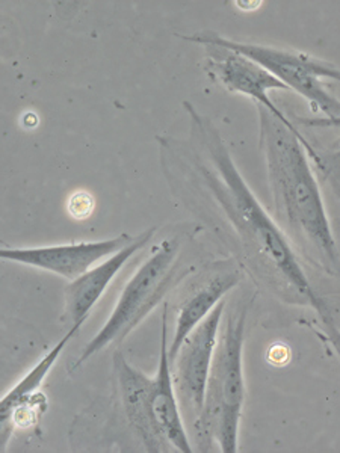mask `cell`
I'll return each instance as SVG.
<instances>
[{"label": "cell", "mask_w": 340, "mask_h": 453, "mask_svg": "<svg viewBox=\"0 0 340 453\" xmlns=\"http://www.w3.org/2000/svg\"><path fill=\"white\" fill-rule=\"evenodd\" d=\"M79 330H81V326H72L67 334L64 335L57 345L53 346L52 349L49 350L46 356L38 361V365L32 367L31 371L27 372V375L17 382L16 386L12 387L5 396L2 397V401H0L2 434L6 433L12 414L16 412L17 408H20L23 403L31 401L32 397H35L40 393V387L42 386V382L46 381L47 375L52 372L53 366L57 365V361L59 360V357L66 349V346L68 345V342L78 334Z\"/></svg>", "instance_id": "4fadbf2b"}, {"label": "cell", "mask_w": 340, "mask_h": 453, "mask_svg": "<svg viewBox=\"0 0 340 453\" xmlns=\"http://www.w3.org/2000/svg\"><path fill=\"white\" fill-rule=\"evenodd\" d=\"M151 411L160 433L168 440L175 452H196L192 448L189 433L186 429L181 402L175 393L173 381V367L170 361V345H168V305L162 310V326H160L159 366L151 381L150 392Z\"/></svg>", "instance_id": "8fae6325"}, {"label": "cell", "mask_w": 340, "mask_h": 453, "mask_svg": "<svg viewBox=\"0 0 340 453\" xmlns=\"http://www.w3.org/2000/svg\"><path fill=\"white\" fill-rule=\"evenodd\" d=\"M185 42L201 46L222 47L251 59L309 102L314 112L324 113V119H340V100L327 88L324 81L340 82V68L307 53L284 50L277 47L239 42L217 32H196L182 36Z\"/></svg>", "instance_id": "5b68a950"}, {"label": "cell", "mask_w": 340, "mask_h": 453, "mask_svg": "<svg viewBox=\"0 0 340 453\" xmlns=\"http://www.w3.org/2000/svg\"><path fill=\"white\" fill-rule=\"evenodd\" d=\"M299 124H303L305 127H320V129H325V127H331V129H340V119H297ZM328 164L331 165L340 166V138L336 141V149L331 155Z\"/></svg>", "instance_id": "9a60e30c"}, {"label": "cell", "mask_w": 340, "mask_h": 453, "mask_svg": "<svg viewBox=\"0 0 340 453\" xmlns=\"http://www.w3.org/2000/svg\"><path fill=\"white\" fill-rule=\"evenodd\" d=\"M206 73L213 82L222 85L228 93L243 94L245 97L251 98L258 106L267 109L282 123L297 129L295 124L269 97V91L288 88L256 62L222 47L209 46Z\"/></svg>", "instance_id": "9c48e42d"}, {"label": "cell", "mask_w": 340, "mask_h": 453, "mask_svg": "<svg viewBox=\"0 0 340 453\" xmlns=\"http://www.w3.org/2000/svg\"><path fill=\"white\" fill-rule=\"evenodd\" d=\"M260 150L273 196L274 221L283 230L295 251L313 266L340 275V254L331 230L320 185L310 166L321 156L298 129H292L258 106Z\"/></svg>", "instance_id": "7a4b0ae2"}, {"label": "cell", "mask_w": 340, "mask_h": 453, "mask_svg": "<svg viewBox=\"0 0 340 453\" xmlns=\"http://www.w3.org/2000/svg\"><path fill=\"white\" fill-rule=\"evenodd\" d=\"M185 109L191 121L189 140H160L168 177L194 189L197 203L235 242L254 281L289 304L313 309L331 326L330 311L314 292L295 248L243 180L215 124L188 102Z\"/></svg>", "instance_id": "6da1fadb"}, {"label": "cell", "mask_w": 340, "mask_h": 453, "mask_svg": "<svg viewBox=\"0 0 340 453\" xmlns=\"http://www.w3.org/2000/svg\"><path fill=\"white\" fill-rule=\"evenodd\" d=\"M182 242L166 239L156 248L155 253L145 260L126 283L112 313L102 330L94 335L83 348L78 360L70 366V373L78 371L91 357L109 346H120L136 330L145 318L170 294L171 288L188 275V269L181 266Z\"/></svg>", "instance_id": "277c9868"}, {"label": "cell", "mask_w": 340, "mask_h": 453, "mask_svg": "<svg viewBox=\"0 0 340 453\" xmlns=\"http://www.w3.org/2000/svg\"><path fill=\"white\" fill-rule=\"evenodd\" d=\"M243 275L232 265H217L209 275L192 288L177 309L175 330L170 343V361H174L182 343L194 328L206 319L207 314L215 309L226 295L236 288Z\"/></svg>", "instance_id": "7c38bea8"}, {"label": "cell", "mask_w": 340, "mask_h": 453, "mask_svg": "<svg viewBox=\"0 0 340 453\" xmlns=\"http://www.w3.org/2000/svg\"><path fill=\"white\" fill-rule=\"evenodd\" d=\"M134 237L120 234L112 239L94 241V242L61 243L35 248H2L0 258L6 262L19 263L23 266L42 269L47 273H57L62 279L74 280L96 266V263L104 262L126 245H129Z\"/></svg>", "instance_id": "52a82bcc"}, {"label": "cell", "mask_w": 340, "mask_h": 453, "mask_svg": "<svg viewBox=\"0 0 340 453\" xmlns=\"http://www.w3.org/2000/svg\"><path fill=\"white\" fill-rule=\"evenodd\" d=\"M94 211V198L88 192H78L68 201V213L74 219H85Z\"/></svg>", "instance_id": "5bb4252c"}, {"label": "cell", "mask_w": 340, "mask_h": 453, "mask_svg": "<svg viewBox=\"0 0 340 453\" xmlns=\"http://www.w3.org/2000/svg\"><path fill=\"white\" fill-rule=\"evenodd\" d=\"M155 233L156 226L145 230L138 236H135L134 241L123 250H120L119 253L104 258V262L96 265L79 279L70 281L64 292L66 304L62 320L70 322L72 326H82L94 305L97 304L98 299L104 296L111 281L117 277L120 269L129 262L134 254L138 253L153 239Z\"/></svg>", "instance_id": "30bf717a"}, {"label": "cell", "mask_w": 340, "mask_h": 453, "mask_svg": "<svg viewBox=\"0 0 340 453\" xmlns=\"http://www.w3.org/2000/svg\"><path fill=\"white\" fill-rule=\"evenodd\" d=\"M226 313V299L207 314L197 328L189 333L177 352L173 367L175 393L181 402L183 418H189L191 426L200 416L206 399L207 381L212 361L217 349L222 316Z\"/></svg>", "instance_id": "8992f818"}, {"label": "cell", "mask_w": 340, "mask_h": 453, "mask_svg": "<svg viewBox=\"0 0 340 453\" xmlns=\"http://www.w3.org/2000/svg\"><path fill=\"white\" fill-rule=\"evenodd\" d=\"M318 168L324 173L325 177L330 181L331 188H333L336 196L340 198V166L331 165L328 162L324 164L321 160V165Z\"/></svg>", "instance_id": "2e32d148"}, {"label": "cell", "mask_w": 340, "mask_h": 453, "mask_svg": "<svg viewBox=\"0 0 340 453\" xmlns=\"http://www.w3.org/2000/svg\"><path fill=\"white\" fill-rule=\"evenodd\" d=\"M248 307L227 314L207 381L206 399L192 425L197 452H211L217 444L222 453L239 452V427L245 402L243 339Z\"/></svg>", "instance_id": "3957f363"}, {"label": "cell", "mask_w": 340, "mask_h": 453, "mask_svg": "<svg viewBox=\"0 0 340 453\" xmlns=\"http://www.w3.org/2000/svg\"><path fill=\"white\" fill-rule=\"evenodd\" d=\"M112 369L115 393L119 396L124 420L143 446V450L149 453L173 452L174 449L160 433L151 411L150 392L153 378L132 366L120 350L113 354Z\"/></svg>", "instance_id": "ba28073f"}]
</instances>
